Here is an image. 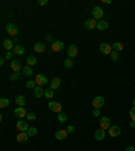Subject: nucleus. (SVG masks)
Wrapping results in <instances>:
<instances>
[{
	"label": "nucleus",
	"instance_id": "f257e3e1",
	"mask_svg": "<svg viewBox=\"0 0 135 151\" xmlns=\"http://www.w3.org/2000/svg\"><path fill=\"white\" fill-rule=\"evenodd\" d=\"M47 108H49L50 111H53V112H57V113L62 112V105H61L60 103H57V101H50L49 104H47Z\"/></svg>",
	"mask_w": 135,
	"mask_h": 151
},
{
	"label": "nucleus",
	"instance_id": "f03ea898",
	"mask_svg": "<svg viewBox=\"0 0 135 151\" xmlns=\"http://www.w3.org/2000/svg\"><path fill=\"white\" fill-rule=\"evenodd\" d=\"M108 133H110L111 138H116L122 133V128L119 126H111L110 128H108Z\"/></svg>",
	"mask_w": 135,
	"mask_h": 151
},
{
	"label": "nucleus",
	"instance_id": "7ed1b4c3",
	"mask_svg": "<svg viewBox=\"0 0 135 151\" xmlns=\"http://www.w3.org/2000/svg\"><path fill=\"white\" fill-rule=\"evenodd\" d=\"M104 103H105V100H104V97H103V96H96V97L93 98L92 105H93V108H97V109H100V108H101V107L104 105Z\"/></svg>",
	"mask_w": 135,
	"mask_h": 151
},
{
	"label": "nucleus",
	"instance_id": "20e7f679",
	"mask_svg": "<svg viewBox=\"0 0 135 151\" xmlns=\"http://www.w3.org/2000/svg\"><path fill=\"white\" fill-rule=\"evenodd\" d=\"M103 15H104V12H103V10L100 7H95L92 10V16H93V19L95 20H101V18H103Z\"/></svg>",
	"mask_w": 135,
	"mask_h": 151
},
{
	"label": "nucleus",
	"instance_id": "39448f33",
	"mask_svg": "<svg viewBox=\"0 0 135 151\" xmlns=\"http://www.w3.org/2000/svg\"><path fill=\"white\" fill-rule=\"evenodd\" d=\"M35 84L39 85V86H43V85H46L47 84V77L45 76V74L42 73H39L35 76Z\"/></svg>",
	"mask_w": 135,
	"mask_h": 151
},
{
	"label": "nucleus",
	"instance_id": "423d86ee",
	"mask_svg": "<svg viewBox=\"0 0 135 151\" xmlns=\"http://www.w3.org/2000/svg\"><path fill=\"white\" fill-rule=\"evenodd\" d=\"M6 31L10 34V35H12V37H15V35H18V32H19V30H18V27L14 25V23H8L7 26H6Z\"/></svg>",
	"mask_w": 135,
	"mask_h": 151
},
{
	"label": "nucleus",
	"instance_id": "0eeeda50",
	"mask_svg": "<svg viewBox=\"0 0 135 151\" xmlns=\"http://www.w3.org/2000/svg\"><path fill=\"white\" fill-rule=\"evenodd\" d=\"M29 128H30L29 124L25 120H19L18 123H16V130H19V132H27Z\"/></svg>",
	"mask_w": 135,
	"mask_h": 151
},
{
	"label": "nucleus",
	"instance_id": "6e6552de",
	"mask_svg": "<svg viewBox=\"0 0 135 151\" xmlns=\"http://www.w3.org/2000/svg\"><path fill=\"white\" fill-rule=\"evenodd\" d=\"M76 55H78V47L76 45H70L68 47V58H73Z\"/></svg>",
	"mask_w": 135,
	"mask_h": 151
},
{
	"label": "nucleus",
	"instance_id": "1a4fd4ad",
	"mask_svg": "<svg viewBox=\"0 0 135 151\" xmlns=\"http://www.w3.org/2000/svg\"><path fill=\"white\" fill-rule=\"evenodd\" d=\"M111 127V123H110V117H107V116H103L101 119H100V128L101 130H108Z\"/></svg>",
	"mask_w": 135,
	"mask_h": 151
},
{
	"label": "nucleus",
	"instance_id": "9d476101",
	"mask_svg": "<svg viewBox=\"0 0 135 151\" xmlns=\"http://www.w3.org/2000/svg\"><path fill=\"white\" fill-rule=\"evenodd\" d=\"M96 26H97V20H95L93 18L86 19L85 23H84V27H85L86 30H93V28H96Z\"/></svg>",
	"mask_w": 135,
	"mask_h": 151
},
{
	"label": "nucleus",
	"instance_id": "9b49d317",
	"mask_svg": "<svg viewBox=\"0 0 135 151\" xmlns=\"http://www.w3.org/2000/svg\"><path fill=\"white\" fill-rule=\"evenodd\" d=\"M64 47H65V43L62 42V41H54V42L51 43V50H53V51H61Z\"/></svg>",
	"mask_w": 135,
	"mask_h": 151
},
{
	"label": "nucleus",
	"instance_id": "f8f14e48",
	"mask_svg": "<svg viewBox=\"0 0 135 151\" xmlns=\"http://www.w3.org/2000/svg\"><path fill=\"white\" fill-rule=\"evenodd\" d=\"M14 115L16 116V117H20L22 119V117H25V116L27 115V112H26V109L23 108V107H18V108L14 111Z\"/></svg>",
	"mask_w": 135,
	"mask_h": 151
},
{
	"label": "nucleus",
	"instance_id": "ddd939ff",
	"mask_svg": "<svg viewBox=\"0 0 135 151\" xmlns=\"http://www.w3.org/2000/svg\"><path fill=\"white\" fill-rule=\"evenodd\" d=\"M22 74L26 76V77H31L34 72H32V67L29 66V65H25V67H22Z\"/></svg>",
	"mask_w": 135,
	"mask_h": 151
},
{
	"label": "nucleus",
	"instance_id": "4468645a",
	"mask_svg": "<svg viewBox=\"0 0 135 151\" xmlns=\"http://www.w3.org/2000/svg\"><path fill=\"white\" fill-rule=\"evenodd\" d=\"M100 51L103 54H111V51H112L111 45H108V43H100Z\"/></svg>",
	"mask_w": 135,
	"mask_h": 151
},
{
	"label": "nucleus",
	"instance_id": "2eb2a0df",
	"mask_svg": "<svg viewBox=\"0 0 135 151\" xmlns=\"http://www.w3.org/2000/svg\"><path fill=\"white\" fill-rule=\"evenodd\" d=\"M34 50H35L37 53H43V51H46V45L42 42H37L34 45Z\"/></svg>",
	"mask_w": 135,
	"mask_h": 151
},
{
	"label": "nucleus",
	"instance_id": "dca6fc26",
	"mask_svg": "<svg viewBox=\"0 0 135 151\" xmlns=\"http://www.w3.org/2000/svg\"><path fill=\"white\" fill-rule=\"evenodd\" d=\"M68 136V132L66 130H58L56 132V138H57V140H65Z\"/></svg>",
	"mask_w": 135,
	"mask_h": 151
},
{
	"label": "nucleus",
	"instance_id": "f3484780",
	"mask_svg": "<svg viewBox=\"0 0 135 151\" xmlns=\"http://www.w3.org/2000/svg\"><path fill=\"white\" fill-rule=\"evenodd\" d=\"M60 85H61V80L58 77H54L53 80L50 81V88L53 89V91H56V89L60 88Z\"/></svg>",
	"mask_w": 135,
	"mask_h": 151
},
{
	"label": "nucleus",
	"instance_id": "a211bd4d",
	"mask_svg": "<svg viewBox=\"0 0 135 151\" xmlns=\"http://www.w3.org/2000/svg\"><path fill=\"white\" fill-rule=\"evenodd\" d=\"M25 51H26L25 46H22V45H15L14 46V54H16V55H23Z\"/></svg>",
	"mask_w": 135,
	"mask_h": 151
},
{
	"label": "nucleus",
	"instance_id": "6ab92c4d",
	"mask_svg": "<svg viewBox=\"0 0 135 151\" xmlns=\"http://www.w3.org/2000/svg\"><path fill=\"white\" fill-rule=\"evenodd\" d=\"M3 46H4V49L7 50V51H11V50L14 49V42H12L11 39H4Z\"/></svg>",
	"mask_w": 135,
	"mask_h": 151
},
{
	"label": "nucleus",
	"instance_id": "aec40b11",
	"mask_svg": "<svg viewBox=\"0 0 135 151\" xmlns=\"http://www.w3.org/2000/svg\"><path fill=\"white\" fill-rule=\"evenodd\" d=\"M10 66L14 72H22V63L19 61H12Z\"/></svg>",
	"mask_w": 135,
	"mask_h": 151
},
{
	"label": "nucleus",
	"instance_id": "412c9836",
	"mask_svg": "<svg viewBox=\"0 0 135 151\" xmlns=\"http://www.w3.org/2000/svg\"><path fill=\"white\" fill-rule=\"evenodd\" d=\"M104 138H105V131L104 130H97L96 132H95V139L96 140H104Z\"/></svg>",
	"mask_w": 135,
	"mask_h": 151
},
{
	"label": "nucleus",
	"instance_id": "4be33fe9",
	"mask_svg": "<svg viewBox=\"0 0 135 151\" xmlns=\"http://www.w3.org/2000/svg\"><path fill=\"white\" fill-rule=\"evenodd\" d=\"M108 27H110V26H108V22H107V20H103V19H101V20L97 22L96 28H99L100 31H103V30H107Z\"/></svg>",
	"mask_w": 135,
	"mask_h": 151
},
{
	"label": "nucleus",
	"instance_id": "5701e85b",
	"mask_svg": "<svg viewBox=\"0 0 135 151\" xmlns=\"http://www.w3.org/2000/svg\"><path fill=\"white\" fill-rule=\"evenodd\" d=\"M27 139H29V135H27V132H19L18 136H16V140L20 142V143H25Z\"/></svg>",
	"mask_w": 135,
	"mask_h": 151
},
{
	"label": "nucleus",
	"instance_id": "b1692460",
	"mask_svg": "<svg viewBox=\"0 0 135 151\" xmlns=\"http://www.w3.org/2000/svg\"><path fill=\"white\" fill-rule=\"evenodd\" d=\"M15 103H16V105H18V107H25L26 97H25V96H22V95H19L18 97L15 98Z\"/></svg>",
	"mask_w": 135,
	"mask_h": 151
},
{
	"label": "nucleus",
	"instance_id": "393cba45",
	"mask_svg": "<svg viewBox=\"0 0 135 151\" xmlns=\"http://www.w3.org/2000/svg\"><path fill=\"white\" fill-rule=\"evenodd\" d=\"M111 49L114 50V51H122L123 50V43H120V42H114L112 43V46H111Z\"/></svg>",
	"mask_w": 135,
	"mask_h": 151
},
{
	"label": "nucleus",
	"instance_id": "a878e982",
	"mask_svg": "<svg viewBox=\"0 0 135 151\" xmlns=\"http://www.w3.org/2000/svg\"><path fill=\"white\" fill-rule=\"evenodd\" d=\"M34 96H35V97H42L43 96V88L42 86L37 85L35 88H34Z\"/></svg>",
	"mask_w": 135,
	"mask_h": 151
},
{
	"label": "nucleus",
	"instance_id": "bb28decb",
	"mask_svg": "<svg viewBox=\"0 0 135 151\" xmlns=\"http://www.w3.org/2000/svg\"><path fill=\"white\" fill-rule=\"evenodd\" d=\"M43 96L46 98H51V97H54V91L51 88H46L45 91H43Z\"/></svg>",
	"mask_w": 135,
	"mask_h": 151
},
{
	"label": "nucleus",
	"instance_id": "cd10ccee",
	"mask_svg": "<svg viewBox=\"0 0 135 151\" xmlns=\"http://www.w3.org/2000/svg\"><path fill=\"white\" fill-rule=\"evenodd\" d=\"M26 63H27L29 66H34V65H37V58H35L34 55L27 57V60H26Z\"/></svg>",
	"mask_w": 135,
	"mask_h": 151
},
{
	"label": "nucleus",
	"instance_id": "c85d7f7f",
	"mask_svg": "<svg viewBox=\"0 0 135 151\" xmlns=\"http://www.w3.org/2000/svg\"><path fill=\"white\" fill-rule=\"evenodd\" d=\"M10 105V100L7 97H1L0 98V108H6Z\"/></svg>",
	"mask_w": 135,
	"mask_h": 151
},
{
	"label": "nucleus",
	"instance_id": "c756f323",
	"mask_svg": "<svg viewBox=\"0 0 135 151\" xmlns=\"http://www.w3.org/2000/svg\"><path fill=\"white\" fill-rule=\"evenodd\" d=\"M57 119H58V122H60V123H65V122H66V119H68V116H66V113L60 112V113H58V116H57Z\"/></svg>",
	"mask_w": 135,
	"mask_h": 151
},
{
	"label": "nucleus",
	"instance_id": "7c9ffc66",
	"mask_svg": "<svg viewBox=\"0 0 135 151\" xmlns=\"http://www.w3.org/2000/svg\"><path fill=\"white\" fill-rule=\"evenodd\" d=\"M37 133H38V130H37L35 127H30L29 130H27V135L29 136H35Z\"/></svg>",
	"mask_w": 135,
	"mask_h": 151
},
{
	"label": "nucleus",
	"instance_id": "2f4dec72",
	"mask_svg": "<svg viewBox=\"0 0 135 151\" xmlns=\"http://www.w3.org/2000/svg\"><path fill=\"white\" fill-rule=\"evenodd\" d=\"M20 72H14V73L11 74L10 76V80L11 81H16V80H19V78H20Z\"/></svg>",
	"mask_w": 135,
	"mask_h": 151
},
{
	"label": "nucleus",
	"instance_id": "473e14b6",
	"mask_svg": "<svg viewBox=\"0 0 135 151\" xmlns=\"http://www.w3.org/2000/svg\"><path fill=\"white\" fill-rule=\"evenodd\" d=\"M64 66L66 67V69H70V67H73V61H72V58H66V60L64 61Z\"/></svg>",
	"mask_w": 135,
	"mask_h": 151
},
{
	"label": "nucleus",
	"instance_id": "72a5a7b5",
	"mask_svg": "<svg viewBox=\"0 0 135 151\" xmlns=\"http://www.w3.org/2000/svg\"><path fill=\"white\" fill-rule=\"evenodd\" d=\"M26 86L29 89H34L37 86V84H35V80H29L27 82H26Z\"/></svg>",
	"mask_w": 135,
	"mask_h": 151
},
{
	"label": "nucleus",
	"instance_id": "f704fd0d",
	"mask_svg": "<svg viewBox=\"0 0 135 151\" xmlns=\"http://www.w3.org/2000/svg\"><path fill=\"white\" fill-rule=\"evenodd\" d=\"M111 60L115 61V62H116V61H119V53L112 50V51H111Z\"/></svg>",
	"mask_w": 135,
	"mask_h": 151
},
{
	"label": "nucleus",
	"instance_id": "c9c22d12",
	"mask_svg": "<svg viewBox=\"0 0 135 151\" xmlns=\"http://www.w3.org/2000/svg\"><path fill=\"white\" fill-rule=\"evenodd\" d=\"M26 119L29 120V122H34V120L37 119V116H35V113L29 112V113H27V115H26Z\"/></svg>",
	"mask_w": 135,
	"mask_h": 151
},
{
	"label": "nucleus",
	"instance_id": "e433bc0d",
	"mask_svg": "<svg viewBox=\"0 0 135 151\" xmlns=\"http://www.w3.org/2000/svg\"><path fill=\"white\" fill-rule=\"evenodd\" d=\"M130 117H131V120L135 122V107H132V108L130 109Z\"/></svg>",
	"mask_w": 135,
	"mask_h": 151
},
{
	"label": "nucleus",
	"instance_id": "4c0bfd02",
	"mask_svg": "<svg viewBox=\"0 0 135 151\" xmlns=\"http://www.w3.org/2000/svg\"><path fill=\"white\" fill-rule=\"evenodd\" d=\"M66 132H68V133H73V132H75V127H73V126H69V127H68V130H66Z\"/></svg>",
	"mask_w": 135,
	"mask_h": 151
},
{
	"label": "nucleus",
	"instance_id": "58836bf2",
	"mask_svg": "<svg viewBox=\"0 0 135 151\" xmlns=\"http://www.w3.org/2000/svg\"><path fill=\"white\" fill-rule=\"evenodd\" d=\"M93 116H96V117H97V116H100V109H97V108H95V109H93Z\"/></svg>",
	"mask_w": 135,
	"mask_h": 151
},
{
	"label": "nucleus",
	"instance_id": "ea45409f",
	"mask_svg": "<svg viewBox=\"0 0 135 151\" xmlns=\"http://www.w3.org/2000/svg\"><path fill=\"white\" fill-rule=\"evenodd\" d=\"M12 54H14V53H11V51H7V53H6V58H7V60H11V58H12Z\"/></svg>",
	"mask_w": 135,
	"mask_h": 151
},
{
	"label": "nucleus",
	"instance_id": "a19ab883",
	"mask_svg": "<svg viewBox=\"0 0 135 151\" xmlns=\"http://www.w3.org/2000/svg\"><path fill=\"white\" fill-rule=\"evenodd\" d=\"M46 41H47V42H51V43L54 42V39H53V37H51V35H47L46 37Z\"/></svg>",
	"mask_w": 135,
	"mask_h": 151
},
{
	"label": "nucleus",
	"instance_id": "79ce46f5",
	"mask_svg": "<svg viewBox=\"0 0 135 151\" xmlns=\"http://www.w3.org/2000/svg\"><path fill=\"white\" fill-rule=\"evenodd\" d=\"M38 3H39V6H46V4H47V0H39Z\"/></svg>",
	"mask_w": 135,
	"mask_h": 151
},
{
	"label": "nucleus",
	"instance_id": "37998d69",
	"mask_svg": "<svg viewBox=\"0 0 135 151\" xmlns=\"http://www.w3.org/2000/svg\"><path fill=\"white\" fill-rule=\"evenodd\" d=\"M124 151H135V148L132 147V146H130V147H127V148H126V150H124Z\"/></svg>",
	"mask_w": 135,
	"mask_h": 151
},
{
	"label": "nucleus",
	"instance_id": "c03bdc74",
	"mask_svg": "<svg viewBox=\"0 0 135 151\" xmlns=\"http://www.w3.org/2000/svg\"><path fill=\"white\" fill-rule=\"evenodd\" d=\"M130 127H131V128H135V122H134V120L130 122Z\"/></svg>",
	"mask_w": 135,
	"mask_h": 151
},
{
	"label": "nucleus",
	"instance_id": "a18cd8bd",
	"mask_svg": "<svg viewBox=\"0 0 135 151\" xmlns=\"http://www.w3.org/2000/svg\"><path fill=\"white\" fill-rule=\"evenodd\" d=\"M3 63H4V58H1V57H0V66H1Z\"/></svg>",
	"mask_w": 135,
	"mask_h": 151
},
{
	"label": "nucleus",
	"instance_id": "49530a36",
	"mask_svg": "<svg viewBox=\"0 0 135 151\" xmlns=\"http://www.w3.org/2000/svg\"><path fill=\"white\" fill-rule=\"evenodd\" d=\"M1 120H3V115L0 113V123H1Z\"/></svg>",
	"mask_w": 135,
	"mask_h": 151
},
{
	"label": "nucleus",
	"instance_id": "de8ad7c7",
	"mask_svg": "<svg viewBox=\"0 0 135 151\" xmlns=\"http://www.w3.org/2000/svg\"><path fill=\"white\" fill-rule=\"evenodd\" d=\"M132 104H134V107H135V98H134V100H132Z\"/></svg>",
	"mask_w": 135,
	"mask_h": 151
}]
</instances>
